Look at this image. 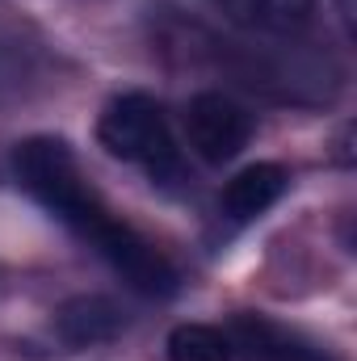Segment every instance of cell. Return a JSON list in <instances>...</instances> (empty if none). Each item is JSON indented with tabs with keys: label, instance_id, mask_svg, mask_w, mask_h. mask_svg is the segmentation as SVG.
I'll return each instance as SVG.
<instances>
[{
	"label": "cell",
	"instance_id": "obj_1",
	"mask_svg": "<svg viewBox=\"0 0 357 361\" xmlns=\"http://www.w3.org/2000/svg\"><path fill=\"white\" fill-rule=\"evenodd\" d=\"M13 173L21 180V189L42 202L63 227H72L97 257L109 261V269L118 273L131 290L147 294V298H164L177 290V269L173 261L143 240L97 189H92L76 152L55 139V135H34L25 143H17L13 152Z\"/></svg>",
	"mask_w": 357,
	"mask_h": 361
},
{
	"label": "cell",
	"instance_id": "obj_7",
	"mask_svg": "<svg viewBox=\"0 0 357 361\" xmlns=\"http://www.w3.org/2000/svg\"><path fill=\"white\" fill-rule=\"evenodd\" d=\"M227 336H231L236 349H244L253 361H320V353L311 345L294 341L290 332H282L277 324H269L261 315H240Z\"/></svg>",
	"mask_w": 357,
	"mask_h": 361
},
{
	"label": "cell",
	"instance_id": "obj_8",
	"mask_svg": "<svg viewBox=\"0 0 357 361\" xmlns=\"http://www.w3.org/2000/svg\"><path fill=\"white\" fill-rule=\"evenodd\" d=\"M164 353H169V361H231L236 345L214 324H181L169 332Z\"/></svg>",
	"mask_w": 357,
	"mask_h": 361
},
{
	"label": "cell",
	"instance_id": "obj_2",
	"mask_svg": "<svg viewBox=\"0 0 357 361\" xmlns=\"http://www.w3.org/2000/svg\"><path fill=\"white\" fill-rule=\"evenodd\" d=\"M97 139L114 160L143 169L152 180L169 185V180L181 177L177 135H173L169 114L160 109V101H152L147 92L114 97L97 118Z\"/></svg>",
	"mask_w": 357,
	"mask_h": 361
},
{
	"label": "cell",
	"instance_id": "obj_5",
	"mask_svg": "<svg viewBox=\"0 0 357 361\" xmlns=\"http://www.w3.org/2000/svg\"><path fill=\"white\" fill-rule=\"evenodd\" d=\"M55 332L72 349H92V345H105L122 332V311L101 294H80L55 311Z\"/></svg>",
	"mask_w": 357,
	"mask_h": 361
},
{
	"label": "cell",
	"instance_id": "obj_4",
	"mask_svg": "<svg viewBox=\"0 0 357 361\" xmlns=\"http://www.w3.org/2000/svg\"><path fill=\"white\" fill-rule=\"evenodd\" d=\"M286 169L282 164H273V160H261V164H248V169H240L236 177L223 185V193H219V206H223V214L227 219H236V223H248V219H261L269 206L286 193Z\"/></svg>",
	"mask_w": 357,
	"mask_h": 361
},
{
	"label": "cell",
	"instance_id": "obj_6",
	"mask_svg": "<svg viewBox=\"0 0 357 361\" xmlns=\"http://www.w3.org/2000/svg\"><path fill=\"white\" fill-rule=\"evenodd\" d=\"M210 4L236 25L253 34H277V38L298 34L315 13V0H210Z\"/></svg>",
	"mask_w": 357,
	"mask_h": 361
},
{
	"label": "cell",
	"instance_id": "obj_3",
	"mask_svg": "<svg viewBox=\"0 0 357 361\" xmlns=\"http://www.w3.org/2000/svg\"><path fill=\"white\" fill-rule=\"evenodd\" d=\"M181 126H185V143L198 160L206 164H227L236 160L248 139H253V114L227 97L219 89L193 92L185 101V114H181Z\"/></svg>",
	"mask_w": 357,
	"mask_h": 361
}]
</instances>
